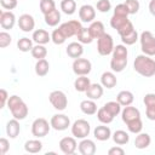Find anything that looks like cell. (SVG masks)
Instances as JSON below:
<instances>
[{"label":"cell","mask_w":155,"mask_h":155,"mask_svg":"<svg viewBox=\"0 0 155 155\" xmlns=\"http://www.w3.org/2000/svg\"><path fill=\"white\" fill-rule=\"evenodd\" d=\"M8 98H10V96H8L7 91H6L5 88H1V90H0V101H1L0 108H5V105H6L7 102H8Z\"/></svg>","instance_id":"cell-48"},{"label":"cell","mask_w":155,"mask_h":155,"mask_svg":"<svg viewBox=\"0 0 155 155\" xmlns=\"http://www.w3.org/2000/svg\"><path fill=\"white\" fill-rule=\"evenodd\" d=\"M30 53H31L33 58H35L36 61H38V59H42V58H45V57L47 56V48L45 47V45H39V44H36V45L31 48Z\"/></svg>","instance_id":"cell-37"},{"label":"cell","mask_w":155,"mask_h":155,"mask_svg":"<svg viewBox=\"0 0 155 155\" xmlns=\"http://www.w3.org/2000/svg\"><path fill=\"white\" fill-rule=\"evenodd\" d=\"M78 38V41L81 42V44H91L93 41V38L90 33V29L88 28H81V30L79 31V34L76 35Z\"/></svg>","instance_id":"cell-39"},{"label":"cell","mask_w":155,"mask_h":155,"mask_svg":"<svg viewBox=\"0 0 155 155\" xmlns=\"http://www.w3.org/2000/svg\"><path fill=\"white\" fill-rule=\"evenodd\" d=\"M101 84L103 87L109 88V90L115 87L117 84V79H116V75L114 74V71H104L101 75Z\"/></svg>","instance_id":"cell-23"},{"label":"cell","mask_w":155,"mask_h":155,"mask_svg":"<svg viewBox=\"0 0 155 155\" xmlns=\"http://www.w3.org/2000/svg\"><path fill=\"white\" fill-rule=\"evenodd\" d=\"M31 39H33V41L35 44H39V45H46L50 41H52L51 40V35L45 29H36V30H34Z\"/></svg>","instance_id":"cell-21"},{"label":"cell","mask_w":155,"mask_h":155,"mask_svg":"<svg viewBox=\"0 0 155 155\" xmlns=\"http://www.w3.org/2000/svg\"><path fill=\"white\" fill-rule=\"evenodd\" d=\"M80 110L86 115H94L97 114V104L93 99H85L80 103Z\"/></svg>","instance_id":"cell-26"},{"label":"cell","mask_w":155,"mask_h":155,"mask_svg":"<svg viewBox=\"0 0 155 155\" xmlns=\"http://www.w3.org/2000/svg\"><path fill=\"white\" fill-rule=\"evenodd\" d=\"M16 24V16L12 11L0 12V25L5 30H11Z\"/></svg>","instance_id":"cell-18"},{"label":"cell","mask_w":155,"mask_h":155,"mask_svg":"<svg viewBox=\"0 0 155 155\" xmlns=\"http://www.w3.org/2000/svg\"><path fill=\"white\" fill-rule=\"evenodd\" d=\"M70 130H71V134L75 138L84 139V138H87V136L90 134L91 126H90V122L87 120L79 119V120L74 121V124L71 125V128Z\"/></svg>","instance_id":"cell-11"},{"label":"cell","mask_w":155,"mask_h":155,"mask_svg":"<svg viewBox=\"0 0 155 155\" xmlns=\"http://www.w3.org/2000/svg\"><path fill=\"white\" fill-rule=\"evenodd\" d=\"M11 41H12V38L7 31H5V30L0 31V47L1 48L7 47L11 44Z\"/></svg>","instance_id":"cell-45"},{"label":"cell","mask_w":155,"mask_h":155,"mask_svg":"<svg viewBox=\"0 0 155 155\" xmlns=\"http://www.w3.org/2000/svg\"><path fill=\"white\" fill-rule=\"evenodd\" d=\"M78 150L81 155H93L96 153V144L92 139L84 138L78 144Z\"/></svg>","instance_id":"cell-19"},{"label":"cell","mask_w":155,"mask_h":155,"mask_svg":"<svg viewBox=\"0 0 155 155\" xmlns=\"http://www.w3.org/2000/svg\"><path fill=\"white\" fill-rule=\"evenodd\" d=\"M150 143H151V138L148 133H144V132L137 133L134 138V147L137 149H145L150 145Z\"/></svg>","instance_id":"cell-27"},{"label":"cell","mask_w":155,"mask_h":155,"mask_svg":"<svg viewBox=\"0 0 155 155\" xmlns=\"http://www.w3.org/2000/svg\"><path fill=\"white\" fill-rule=\"evenodd\" d=\"M127 56L128 51L125 45H116L111 53L110 68L114 73H121L127 65Z\"/></svg>","instance_id":"cell-5"},{"label":"cell","mask_w":155,"mask_h":155,"mask_svg":"<svg viewBox=\"0 0 155 155\" xmlns=\"http://www.w3.org/2000/svg\"><path fill=\"white\" fill-rule=\"evenodd\" d=\"M71 68H73L74 74L78 75V76H81V75H88V74L91 73V70H92V63H91L88 59H86V58H81V57H80V58L74 59Z\"/></svg>","instance_id":"cell-12"},{"label":"cell","mask_w":155,"mask_h":155,"mask_svg":"<svg viewBox=\"0 0 155 155\" xmlns=\"http://www.w3.org/2000/svg\"><path fill=\"white\" fill-rule=\"evenodd\" d=\"M103 92H104V90H103L102 84H91L85 93H86L87 98L97 101V99H99L103 96Z\"/></svg>","instance_id":"cell-24"},{"label":"cell","mask_w":155,"mask_h":155,"mask_svg":"<svg viewBox=\"0 0 155 155\" xmlns=\"http://www.w3.org/2000/svg\"><path fill=\"white\" fill-rule=\"evenodd\" d=\"M97 10L102 13H107L111 10V4L109 0H98L97 1V5H96Z\"/></svg>","instance_id":"cell-44"},{"label":"cell","mask_w":155,"mask_h":155,"mask_svg":"<svg viewBox=\"0 0 155 155\" xmlns=\"http://www.w3.org/2000/svg\"><path fill=\"white\" fill-rule=\"evenodd\" d=\"M139 42H140V50L147 56H155V35L149 31L144 30L139 35Z\"/></svg>","instance_id":"cell-7"},{"label":"cell","mask_w":155,"mask_h":155,"mask_svg":"<svg viewBox=\"0 0 155 155\" xmlns=\"http://www.w3.org/2000/svg\"><path fill=\"white\" fill-rule=\"evenodd\" d=\"M8 149H10V142H8V139L5 138V137L0 138V154L1 155H5L8 151Z\"/></svg>","instance_id":"cell-47"},{"label":"cell","mask_w":155,"mask_h":155,"mask_svg":"<svg viewBox=\"0 0 155 155\" xmlns=\"http://www.w3.org/2000/svg\"><path fill=\"white\" fill-rule=\"evenodd\" d=\"M116 101L121 104V107H127V105H131L134 101V96L131 91H127V90H124V91H120L116 96Z\"/></svg>","instance_id":"cell-28"},{"label":"cell","mask_w":155,"mask_h":155,"mask_svg":"<svg viewBox=\"0 0 155 155\" xmlns=\"http://www.w3.org/2000/svg\"><path fill=\"white\" fill-rule=\"evenodd\" d=\"M93 136H94V138L97 140L104 142V140H108L111 137V131H110V128L108 126H105V124H103V125H99V126L94 127Z\"/></svg>","instance_id":"cell-20"},{"label":"cell","mask_w":155,"mask_h":155,"mask_svg":"<svg viewBox=\"0 0 155 155\" xmlns=\"http://www.w3.org/2000/svg\"><path fill=\"white\" fill-rule=\"evenodd\" d=\"M111 138H113L114 143L117 144V145H125V144H127L130 142V134H128V132H126L124 130L115 131L111 134Z\"/></svg>","instance_id":"cell-32"},{"label":"cell","mask_w":155,"mask_h":155,"mask_svg":"<svg viewBox=\"0 0 155 155\" xmlns=\"http://www.w3.org/2000/svg\"><path fill=\"white\" fill-rule=\"evenodd\" d=\"M48 70H50V63L45 58L36 61V63H35V74L38 76H40V78L46 76L48 74Z\"/></svg>","instance_id":"cell-34"},{"label":"cell","mask_w":155,"mask_h":155,"mask_svg":"<svg viewBox=\"0 0 155 155\" xmlns=\"http://www.w3.org/2000/svg\"><path fill=\"white\" fill-rule=\"evenodd\" d=\"M81 28H82V25L79 21H75V19L68 21L65 23H62L57 29H54L52 31L51 40L56 45H62L65 42V40L68 38L76 36L79 34V31L81 30Z\"/></svg>","instance_id":"cell-2"},{"label":"cell","mask_w":155,"mask_h":155,"mask_svg":"<svg viewBox=\"0 0 155 155\" xmlns=\"http://www.w3.org/2000/svg\"><path fill=\"white\" fill-rule=\"evenodd\" d=\"M50 128H51V124L46 119L38 117L31 124V134L35 138H42L48 134Z\"/></svg>","instance_id":"cell-10"},{"label":"cell","mask_w":155,"mask_h":155,"mask_svg":"<svg viewBox=\"0 0 155 155\" xmlns=\"http://www.w3.org/2000/svg\"><path fill=\"white\" fill-rule=\"evenodd\" d=\"M61 10L65 15L71 16L76 11V2L74 0H62L61 1Z\"/></svg>","instance_id":"cell-36"},{"label":"cell","mask_w":155,"mask_h":155,"mask_svg":"<svg viewBox=\"0 0 155 155\" xmlns=\"http://www.w3.org/2000/svg\"><path fill=\"white\" fill-rule=\"evenodd\" d=\"M128 11L125 4H119L114 8V13L110 18V27L117 31L120 36L132 31L134 29L132 22L128 19Z\"/></svg>","instance_id":"cell-1"},{"label":"cell","mask_w":155,"mask_h":155,"mask_svg":"<svg viewBox=\"0 0 155 155\" xmlns=\"http://www.w3.org/2000/svg\"><path fill=\"white\" fill-rule=\"evenodd\" d=\"M18 27L24 33H29V31H33L34 28H35V19L29 13H23L19 16L18 18Z\"/></svg>","instance_id":"cell-15"},{"label":"cell","mask_w":155,"mask_h":155,"mask_svg":"<svg viewBox=\"0 0 155 155\" xmlns=\"http://www.w3.org/2000/svg\"><path fill=\"white\" fill-rule=\"evenodd\" d=\"M133 69L143 78H151L155 75V61L147 54H138L133 62Z\"/></svg>","instance_id":"cell-4"},{"label":"cell","mask_w":155,"mask_h":155,"mask_svg":"<svg viewBox=\"0 0 155 155\" xmlns=\"http://www.w3.org/2000/svg\"><path fill=\"white\" fill-rule=\"evenodd\" d=\"M44 19L48 27H56L61 22V12L57 8H54L52 11H50L48 13L44 15Z\"/></svg>","instance_id":"cell-29"},{"label":"cell","mask_w":155,"mask_h":155,"mask_svg":"<svg viewBox=\"0 0 155 155\" xmlns=\"http://www.w3.org/2000/svg\"><path fill=\"white\" fill-rule=\"evenodd\" d=\"M58 145H59L61 151L63 154H65V155H71L78 149V143H76L75 137H63L59 140Z\"/></svg>","instance_id":"cell-14"},{"label":"cell","mask_w":155,"mask_h":155,"mask_svg":"<svg viewBox=\"0 0 155 155\" xmlns=\"http://www.w3.org/2000/svg\"><path fill=\"white\" fill-rule=\"evenodd\" d=\"M120 38H121V41L126 46L127 45H133V44H136L137 40H139V36H138V33H137L136 29H133L132 31H130V33H127V34H125V35H122Z\"/></svg>","instance_id":"cell-41"},{"label":"cell","mask_w":155,"mask_h":155,"mask_svg":"<svg viewBox=\"0 0 155 155\" xmlns=\"http://www.w3.org/2000/svg\"><path fill=\"white\" fill-rule=\"evenodd\" d=\"M7 108L11 111L12 116L17 120H24L28 116V113H29V109H28L27 104L17 94L10 96L8 102H7Z\"/></svg>","instance_id":"cell-6"},{"label":"cell","mask_w":155,"mask_h":155,"mask_svg":"<svg viewBox=\"0 0 155 155\" xmlns=\"http://www.w3.org/2000/svg\"><path fill=\"white\" fill-rule=\"evenodd\" d=\"M88 29H90V33H91V35H92L93 39H99V38L105 33V30H104V24H103L101 21H93V22L90 24Z\"/></svg>","instance_id":"cell-30"},{"label":"cell","mask_w":155,"mask_h":155,"mask_svg":"<svg viewBox=\"0 0 155 155\" xmlns=\"http://www.w3.org/2000/svg\"><path fill=\"white\" fill-rule=\"evenodd\" d=\"M121 119L126 124L128 132L134 134L142 132L143 122L140 119V111L136 107H131V105L124 107V109L121 110Z\"/></svg>","instance_id":"cell-3"},{"label":"cell","mask_w":155,"mask_h":155,"mask_svg":"<svg viewBox=\"0 0 155 155\" xmlns=\"http://www.w3.org/2000/svg\"><path fill=\"white\" fill-rule=\"evenodd\" d=\"M48 101H50L51 105L58 111H63L68 107V98H67L65 93L63 91H61V90L52 91L48 94Z\"/></svg>","instance_id":"cell-8"},{"label":"cell","mask_w":155,"mask_h":155,"mask_svg":"<svg viewBox=\"0 0 155 155\" xmlns=\"http://www.w3.org/2000/svg\"><path fill=\"white\" fill-rule=\"evenodd\" d=\"M39 6H40L41 13L42 15H46L50 11H52V10L56 8V2H54V0H40Z\"/></svg>","instance_id":"cell-42"},{"label":"cell","mask_w":155,"mask_h":155,"mask_svg":"<svg viewBox=\"0 0 155 155\" xmlns=\"http://www.w3.org/2000/svg\"><path fill=\"white\" fill-rule=\"evenodd\" d=\"M108 154L109 155H124L125 154V150L121 148V147H113L108 150Z\"/></svg>","instance_id":"cell-49"},{"label":"cell","mask_w":155,"mask_h":155,"mask_svg":"<svg viewBox=\"0 0 155 155\" xmlns=\"http://www.w3.org/2000/svg\"><path fill=\"white\" fill-rule=\"evenodd\" d=\"M149 12L153 16H155V0H150V2H149Z\"/></svg>","instance_id":"cell-50"},{"label":"cell","mask_w":155,"mask_h":155,"mask_svg":"<svg viewBox=\"0 0 155 155\" xmlns=\"http://www.w3.org/2000/svg\"><path fill=\"white\" fill-rule=\"evenodd\" d=\"M124 4L127 7V11H128L130 15H136L139 11L140 5H139V1L138 0H126Z\"/></svg>","instance_id":"cell-43"},{"label":"cell","mask_w":155,"mask_h":155,"mask_svg":"<svg viewBox=\"0 0 155 155\" xmlns=\"http://www.w3.org/2000/svg\"><path fill=\"white\" fill-rule=\"evenodd\" d=\"M51 127L56 131H65L70 125V119L65 114H54L50 120Z\"/></svg>","instance_id":"cell-13"},{"label":"cell","mask_w":155,"mask_h":155,"mask_svg":"<svg viewBox=\"0 0 155 155\" xmlns=\"http://www.w3.org/2000/svg\"><path fill=\"white\" fill-rule=\"evenodd\" d=\"M79 18L81 22L85 23H92L96 18V10L92 5H82L79 8Z\"/></svg>","instance_id":"cell-17"},{"label":"cell","mask_w":155,"mask_h":155,"mask_svg":"<svg viewBox=\"0 0 155 155\" xmlns=\"http://www.w3.org/2000/svg\"><path fill=\"white\" fill-rule=\"evenodd\" d=\"M145 105V115L149 120L155 121V93H147L143 98Z\"/></svg>","instance_id":"cell-16"},{"label":"cell","mask_w":155,"mask_h":155,"mask_svg":"<svg viewBox=\"0 0 155 155\" xmlns=\"http://www.w3.org/2000/svg\"><path fill=\"white\" fill-rule=\"evenodd\" d=\"M0 4H1L2 8L7 10V11H11V10L17 7L18 0H0Z\"/></svg>","instance_id":"cell-46"},{"label":"cell","mask_w":155,"mask_h":155,"mask_svg":"<svg viewBox=\"0 0 155 155\" xmlns=\"http://www.w3.org/2000/svg\"><path fill=\"white\" fill-rule=\"evenodd\" d=\"M91 85V81L90 79L87 78V75H81V76H78L74 81V88L78 91V92H86L87 88L90 87Z\"/></svg>","instance_id":"cell-31"},{"label":"cell","mask_w":155,"mask_h":155,"mask_svg":"<svg viewBox=\"0 0 155 155\" xmlns=\"http://www.w3.org/2000/svg\"><path fill=\"white\" fill-rule=\"evenodd\" d=\"M24 150L27 153H30V154H36V153H40L42 150V143L41 140L38 139H29L24 143Z\"/></svg>","instance_id":"cell-33"},{"label":"cell","mask_w":155,"mask_h":155,"mask_svg":"<svg viewBox=\"0 0 155 155\" xmlns=\"http://www.w3.org/2000/svg\"><path fill=\"white\" fill-rule=\"evenodd\" d=\"M17 47L21 52H29L31 51V48L34 47L33 46V39H29V38H21L18 41H17Z\"/></svg>","instance_id":"cell-38"},{"label":"cell","mask_w":155,"mask_h":155,"mask_svg":"<svg viewBox=\"0 0 155 155\" xmlns=\"http://www.w3.org/2000/svg\"><path fill=\"white\" fill-rule=\"evenodd\" d=\"M114 117L117 116L120 113H121V104L117 102V101H110V102H107L104 105H103Z\"/></svg>","instance_id":"cell-40"},{"label":"cell","mask_w":155,"mask_h":155,"mask_svg":"<svg viewBox=\"0 0 155 155\" xmlns=\"http://www.w3.org/2000/svg\"><path fill=\"white\" fill-rule=\"evenodd\" d=\"M97 119L99 120V122L108 125V124L113 122L114 116H113V115H111L104 107H102V108H99V109L97 110Z\"/></svg>","instance_id":"cell-35"},{"label":"cell","mask_w":155,"mask_h":155,"mask_svg":"<svg viewBox=\"0 0 155 155\" xmlns=\"http://www.w3.org/2000/svg\"><path fill=\"white\" fill-rule=\"evenodd\" d=\"M68 57L70 58H80L84 53V47H82V44L81 42H70L68 46H67V50H65Z\"/></svg>","instance_id":"cell-22"},{"label":"cell","mask_w":155,"mask_h":155,"mask_svg":"<svg viewBox=\"0 0 155 155\" xmlns=\"http://www.w3.org/2000/svg\"><path fill=\"white\" fill-rule=\"evenodd\" d=\"M21 132V125H19V120L17 119H11L7 121L6 124V133L10 138H16Z\"/></svg>","instance_id":"cell-25"},{"label":"cell","mask_w":155,"mask_h":155,"mask_svg":"<svg viewBox=\"0 0 155 155\" xmlns=\"http://www.w3.org/2000/svg\"><path fill=\"white\" fill-rule=\"evenodd\" d=\"M114 47V40L110 34L104 33L99 39H97V52L101 56H108L113 53Z\"/></svg>","instance_id":"cell-9"}]
</instances>
